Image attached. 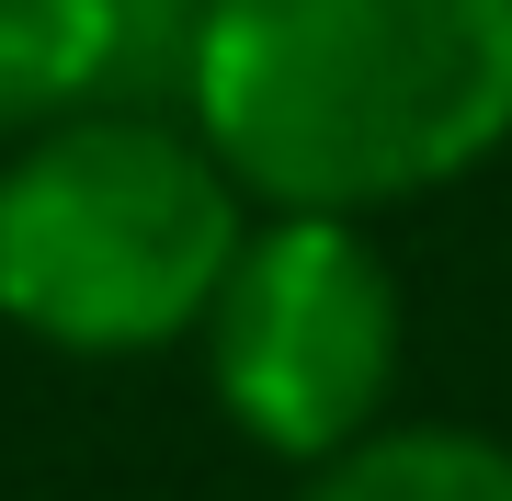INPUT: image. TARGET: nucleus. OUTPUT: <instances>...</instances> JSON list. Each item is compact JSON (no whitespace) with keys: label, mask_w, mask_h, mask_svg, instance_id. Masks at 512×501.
Listing matches in <instances>:
<instances>
[{"label":"nucleus","mask_w":512,"mask_h":501,"mask_svg":"<svg viewBox=\"0 0 512 501\" xmlns=\"http://www.w3.org/2000/svg\"><path fill=\"white\" fill-rule=\"evenodd\" d=\"M205 388L262 456L319 467L399 422L410 297L365 217H262L205 308Z\"/></svg>","instance_id":"obj_3"},{"label":"nucleus","mask_w":512,"mask_h":501,"mask_svg":"<svg viewBox=\"0 0 512 501\" xmlns=\"http://www.w3.org/2000/svg\"><path fill=\"white\" fill-rule=\"evenodd\" d=\"M183 126L262 217H387L512 149V0H205Z\"/></svg>","instance_id":"obj_1"},{"label":"nucleus","mask_w":512,"mask_h":501,"mask_svg":"<svg viewBox=\"0 0 512 501\" xmlns=\"http://www.w3.org/2000/svg\"><path fill=\"white\" fill-rule=\"evenodd\" d=\"M114 103V0H0V137Z\"/></svg>","instance_id":"obj_4"},{"label":"nucleus","mask_w":512,"mask_h":501,"mask_svg":"<svg viewBox=\"0 0 512 501\" xmlns=\"http://www.w3.org/2000/svg\"><path fill=\"white\" fill-rule=\"evenodd\" d=\"M239 240L251 205L183 114L92 103L0 160V319L80 365L194 342Z\"/></svg>","instance_id":"obj_2"},{"label":"nucleus","mask_w":512,"mask_h":501,"mask_svg":"<svg viewBox=\"0 0 512 501\" xmlns=\"http://www.w3.org/2000/svg\"><path fill=\"white\" fill-rule=\"evenodd\" d=\"M296 501H512V445L478 422H376L365 445L319 456Z\"/></svg>","instance_id":"obj_5"},{"label":"nucleus","mask_w":512,"mask_h":501,"mask_svg":"<svg viewBox=\"0 0 512 501\" xmlns=\"http://www.w3.org/2000/svg\"><path fill=\"white\" fill-rule=\"evenodd\" d=\"M205 0H114V103L126 114H183Z\"/></svg>","instance_id":"obj_6"}]
</instances>
